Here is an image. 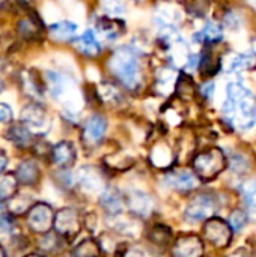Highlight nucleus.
<instances>
[{
	"label": "nucleus",
	"mask_w": 256,
	"mask_h": 257,
	"mask_svg": "<svg viewBox=\"0 0 256 257\" xmlns=\"http://www.w3.org/2000/svg\"><path fill=\"white\" fill-rule=\"evenodd\" d=\"M128 208L131 209V212H134L139 217H146L151 214L152 208H154V202L152 199L142 193V191H134L130 197H128Z\"/></svg>",
	"instance_id": "12"
},
{
	"label": "nucleus",
	"mask_w": 256,
	"mask_h": 257,
	"mask_svg": "<svg viewBox=\"0 0 256 257\" xmlns=\"http://www.w3.org/2000/svg\"><path fill=\"white\" fill-rule=\"evenodd\" d=\"M256 65V56L252 53H243L234 56L229 62V71H244L250 69Z\"/></svg>",
	"instance_id": "22"
},
{
	"label": "nucleus",
	"mask_w": 256,
	"mask_h": 257,
	"mask_svg": "<svg viewBox=\"0 0 256 257\" xmlns=\"http://www.w3.org/2000/svg\"><path fill=\"white\" fill-rule=\"evenodd\" d=\"M110 69L125 87L131 90L139 87L142 80L140 63L137 54L131 48L128 47L119 48L110 60Z\"/></svg>",
	"instance_id": "2"
},
{
	"label": "nucleus",
	"mask_w": 256,
	"mask_h": 257,
	"mask_svg": "<svg viewBox=\"0 0 256 257\" xmlns=\"http://www.w3.org/2000/svg\"><path fill=\"white\" fill-rule=\"evenodd\" d=\"M107 131V120L103 116H92L84 126V140L91 145H97L103 140L104 134Z\"/></svg>",
	"instance_id": "10"
},
{
	"label": "nucleus",
	"mask_w": 256,
	"mask_h": 257,
	"mask_svg": "<svg viewBox=\"0 0 256 257\" xmlns=\"http://www.w3.org/2000/svg\"><path fill=\"white\" fill-rule=\"evenodd\" d=\"M100 202H101V206H103L107 212H110V215H118V214L122 212L124 200H122L121 194H119L116 190H113V188L106 190V191L101 194Z\"/></svg>",
	"instance_id": "15"
},
{
	"label": "nucleus",
	"mask_w": 256,
	"mask_h": 257,
	"mask_svg": "<svg viewBox=\"0 0 256 257\" xmlns=\"http://www.w3.org/2000/svg\"><path fill=\"white\" fill-rule=\"evenodd\" d=\"M77 48L86 54V56H97L101 50L100 42L97 41L95 35L92 30H86L78 39H77Z\"/></svg>",
	"instance_id": "18"
},
{
	"label": "nucleus",
	"mask_w": 256,
	"mask_h": 257,
	"mask_svg": "<svg viewBox=\"0 0 256 257\" xmlns=\"http://www.w3.org/2000/svg\"><path fill=\"white\" fill-rule=\"evenodd\" d=\"M250 2H252V3H256V0H250Z\"/></svg>",
	"instance_id": "36"
},
{
	"label": "nucleus",
	"mask_w": 256,
	"mask_h": 257,
	"mask_svg": "<svg viewBox=\"0 0 256 257\" xmlns=\"http://www.w3.org/2000/svg\"><path fill=\"white\" fill-rule=\"evenodd\" d=\"M247 223V215L243 209H235L231 215H229V224L235 232H240Z\"/></svg>",
	"instance_id": "26"
},
{
	"label": "nucleus",
	"mask_w": 256,
	"mask_h": 257,
	"mask_svg": "<svg viewBox=\"0 0 256 257\" xmlns=\"http://www.w3.org/2000/svg\"><path fill=\"white\" fill-rule=\"evenodd\" d=\"M164 184L178 191H190L198 187V179L189 172H172L166 175Z\"/></svg>",
	"instance_id": "9"
},
{
	"label": "nucleus",
	"mask_w": 256,
	"mask_h": 257,
	"mask_svg": "<svg viewBox=\"0 0 256 257\" xmlns=\"http://www.w3.org/2000/svg\"><path fill=\"white\" fill-rule=\"evenodd\" d=\"M20 32H21L24 36L30 38V36H33V35L36 33V29L33 27V24H30V21H23V23L20 24Z\"/></svg>",
	"instance_id": "31"
},
{
	"label": "nucleus",
	"mask_w": 256,
	"mask_h": 257,
	"mask_svg": "<svg viewBox=\"0 0 256 257\" xmlns=\"http://www.w3.org/2000/svg\"><path fill=\"white\" fill-rule=\"evenodd\" d=\"M18 178L15 175H6L2 181H0V202L9 200L14 197V194L17 193L18 188Z\"/></svg>",
	"instance_id": "20"
},
{
	"label": "nucleus",
	"mask_w": 256,
	"mask_h": 257,
	"mask_svg": "<svg viewBox=\"0 0 256 257\" xmlns=\"http://www.w3.org/2000/svg\"><path fill=\"white\" fill-rule=\"evenodd\" d=\"M6 166H8V158L3 154H0V175L3 173V170L6 169Z\"/></svg>",
	"instance_id": "33"
},
{
	"label": "nucleus",
	"mask_w": 256,
	"mask_h": 257,
	"mask_svg": "<svg viewBox=\"0 0 256 257\" xmlns=\"http://www.w3.org/2000/svg\"><path fill=\"white\" fill-rule=\"evenodd\" d=\"M50 33L53 38L59 41H68L72 39L77 35V24L71 21H59L53 26H50Z\"/></svg>",
	"instance_id": "19"
},
{
	"label": "nucleus",
	"mask_w": 256,
	"mask_h": 257,
	"mask_svg": "<svg viewBox=\"0 0 256 257\" xmlns=\"http://www.w3.org/2000/svg\"><path fill=\"white\" fill-rule=\"evenodd\" d=\"M53 161L60 167H69L75 161V148L71 142H60L53 149Z\"/></svg>",
	"instance_id": "13"
},
{
	"label": "nucleus",
	"mask_w": 256,
	"mask_h": 257,
	"mask_svg": "<svg viewBox=\"0 0 256 257\" xmlns=\"http://www.w3.org/2000/svg\"><path fill=\"white\" fill-rule=\"evenodd\" d=\"M226 167V157L219 148H211L198 154L193 160V169L196 175L204 179L210 181L220 175Z\"/></svg>",
	"instance_id": "3"
},
{
	"label": "nucleus",
	"mask_w": 256,
	"mask_h": 257,
	"mask_svg": "<svg viewBox=\"0 0 256 257\" xmlns=\"http://www.w3.org/2000/svg\"><path fill=\"white\" fill-rule=\"evenodd\" d=\"M81 223L78 214L71 208H63L54 215V229L57 235L65 238H74L80 232Z\"/></svg>",
	"instance_id": "7"
},
{
	"label": "nucleus",
	"mask_w": 256,
	"mask_h": 257,
	"mask_svg": "<svg viewBox=\"0 0 256 257\" xmlns=\"http://www.w3.org/2000/svg\"><path fill=\"white\" fill-rule=\"evenodd\" d=\"M32 205V202L26 197H12L9 199V209L14 214H23L26 209H29V206Z\"/></svg>",
	"instance_id": "27"
},
{
	"label": "nucleus",
	"mask_w": 256,
	"mask_h": 257,
	"mask_svg": "<svg viewBox=\"0 0 256 257\" xmlns=\"http://www.w3.org/2000/svg\"><path fill=\"white\" fill-rule=\"evenodd\" d=\"M241 194L246 205L256 212V181H247L241 185Z\"/></svg>",
	"instance_id": "24"
},
{
	"label": "nucleus",
	"mask_w": 256,
	"mask_h": 257,
	"mask_svg": "<svg viewBox=\"0 0 256 257\" xmlns=\"http://www.w3.org/2000/svg\"><path fill=\"white\" fill-rule=\"evenodd\" d=\"M12 116V108L8 104L0 102V122H11Z\"/></svg>",
	"instance_id": "30"
},
{
	"label": "nucleus",
	"mask_w": 256,
	"mask_h": 257,
	"mask_svg": "<svg viewBox=\"0 0 256 257\" xmlns=\"http://www.w3.org/2000/svg\"><path fill=\"white\" fill-rule=\"evenodd\" d=\"M232 227L228 221L222 220V218H208L205 226H204V233L205 238L210 244H213L214 247L219 248H225L231 244L232 241Z\"/></svg>",
	"instance_id": "4"
},
{
	"label": "nucleus",
	"mask_w": 256,
	"mask_h": 257,
	"mask_svg": "<svg viewBox=\"0 0 256 257\" xmlns=\"http://www.w3.org/2000/svg\"><path fill=\"white\" fill-rule=\"evenodd\" d=\"M225 114L238 130L247 131L256 125L255 95L241 83H229L226 87Z\"/></svg>",
	"instance_id": "1"
},
{
	"label": "nucleus",
	"mask_w": 256,
	"mask_h": 257,
	"mask_svg": "<svg viewBox=\"0 0 256 257\" xmlns=\"http://www.w3.org/2000/svg\"><path fill=\"white\" fill-rule=\"evenodd\" d=\"M11 227H12V221H11V218H9V217H6V215L0 217V232H8Z\"/></svg>",
	"instance_id": "32"
},
{
	"label": "nucleus",
	"mask_w": 256,
	"mask_h": 257,
	"mask_svg": "<svg viewBox=\"0 0 256 257\" xmlns=\"http://www.w3.org/2000/svg\"><path fill=\"white\" fill-rule=\"evenodd\" d=\"M103 5L110 15H121L125 11V6L121 0H103Z\"/></svg>",
	"instance_id": "29"
},
{
	"label": "nucleus",
	"mask_w": 256,
	"mask_h": 257,
	"mask_svg": "<svg viewBox=\"0 0 256 257\" xmlns=\"http://www.w3.org/2000/svg\"><path fill=\"white\" fill-rule=\"evenodd\" d=\"M196 38L201 39V41H204V42H219L223 38V29L219 24L210 21L202 29V32L196 35Z\"/></svg>",
	"instance_id": "21"
},
{
	"label": "nucleus",
	"mask_w": 256,
	"mask_h": 257,
	"mask_svg": "<svg viewBox=\"0 0 256 257\" xmlns=\"http://www.w3.org/2000/svg\"><path fill=\"white\" fill-rule=\"evenodd\" d=\"M207 90H204V93L207 95V96H211V93H213V87H214V84L213 83H208L207 86H204Z\"/></svg>",
	"instance_id": "34"
},
{
	"label": "nucleus",
	"mask_w": 256,
	"mask_h": 257,
	"mask_svg": "<svg viewBox=\"0 0 256 257\" xmlns=\"http://www.w3.org/2000/svg\"><path fill=\"white\" fill-rule=\"evenodd\" d=\"M97 27L100 30V33L109 39V41H115L116 38L121 36V33L124 32V24L115 18H101L98 23H97Z\"/></svg>",
	"instance_id": "16"
},
{
	"label": "nucleus",
	"mask_w": 256,
	"mask_h": 257,
	"mask_svg": "<svg viewBox=\"0 0 256 257\" xmlns=\"http://www.w3.org/2000/svg\"><path fill=\"white\" fill-rule=\"evenodd\" d=\"M100 92H101V96L104 98V101H109V102H119L121 101V93L112 84H107V83L103 84Z\"/></svg>",
	"instance_id": "28"
},
{
	"label": "nucleus",
	"mask_w": 256,
	"mask_h": 257,
	"mask_svg": "<svg viewBox=\"0 0 256 257\" xmlns=\"http://www.w3.org/2000/svg\"><path fill=\"white\" fill-rule=\"evenodd\" d=\"M6 136H8L6 139L12 140L14 143L20 145V146H24V145H27V143L30 142V133H29V130H27L26 126H23V125H15V126H12V128L8 131Z\"/></svg>",
	"instance_id": "23"
},
{
	"label": "nucleus",
	"mask_w": 256,
	"mask_h": 257,
	"mask_svg": "<svg viewBox=\"0 0 256 257\" xmlns=\"http://www.w3.org/2000/svg\"><path fill=\"white\" fill-rule=\"evenodd\" d=\"M216 211V202L213 197L207 194L196 196L187 206L184 217L189 223H198V221H205L208 220Z\"/></svg>",
	"instance_id": "6"
},
{
	"label": "nucleus",
	"mask_w": 256,
	"mask_h": 257,
	"mask_svg": "<svg viewBox=\"0 0 256 257\" xmlns=\"http://www.w3.org/2000/svg\"><path fill=\"white\" fill-rule=\"evenodd\" d=\"M29 227L35 233H48L54 226V212L47 203H36L30 208L27 215Z\"/></svg>",
	"instance_id": "5"
},
{
	"label": "nucleus",
	"mask_w": 256,
	"mask_h": 257,
	"mask_svg": "<svg viewBox=\"0 0 256 257\" xmlns=\"http://www.w3.org/2000/svg\"><path fill=\"white\" fill-rule=\"evenodd\" d=\"M5 254H6V253H5V250L2 248V245H0V257H3Z\"/></svg>",
	"instance_id": "35"
},
{
	"label": "nucleus",
	"mask_w": 256,
	"mask_h": 257,
	"mask_svg": "<svg viewBox=\"0 0 256 257\" xmlns=\"http://www.w3.org/2000/svg\"><path fill=\"white\" fill-rule=\"evenodd\" d=\"M175 254L181 257H198L204 254V244L196 235H186L175 242Z\"/></svg>",
	"instance_id": "8"
},
{
	"label": "nucleus",
	"mask_w": 256,
	"mask_h": 257,
	"mask_svg": "<svg viewBox=\"0 0 256 257\" xmlns=\"http://www.w3.org/2000/svg\"><path fill=\"white\" fill-rule=\"evenodd\" d=\"M100 253V247L94 239L83 241L74 251L75 256H97Z\"/></svg>",
	"instance_id": "25"
},
{
	"label": "nucleus",
	"mask_w": 256,
	"mask_h": 257,
	"mask_svg": "<svg viewBox=\"0 0 256 257\" xmlns=\"http://www.w3.org/2000/svg\"><path fill=\"white\" fill-rule=\"evenodd\" d=\"M78 182L89 193H97L103 188V179L94 167H81L78 172Z\"/></svg>",
	"instance_id": "14"
},
{
	"label": "nucleus",
	"mask_w": 256,
	"mask_h": 257,
	"mask_svg": "<svg viewBox=\"0 0 256 257\" xmlns=\"http://www.w3.org/2000/svg\"><path fill=\"white\" fill-rule=\"evenodd\" d=\"M21 119L23 122L33 130H41L44 128L45 122H47V116H45V110L39 105V104H27L23 111H21Z\"/></svg>",
	"instance_id": "11"
},
{
	"label": "nucleus",
	"mask_w": 256,
	"mask_h": 257,
	"mask_svg": "<svg viewBox=\"0 0 256 257\" xmlns=\"http://www.w3.org/2000/svg\"><path fill=\"white\" fill-rule=\"evenodd\" d=\"M17 178L24 185H35L39 179V167L33 161H24L18 166Z\"/></svg>",
	"instance_id": "17"
}]
</instances>
